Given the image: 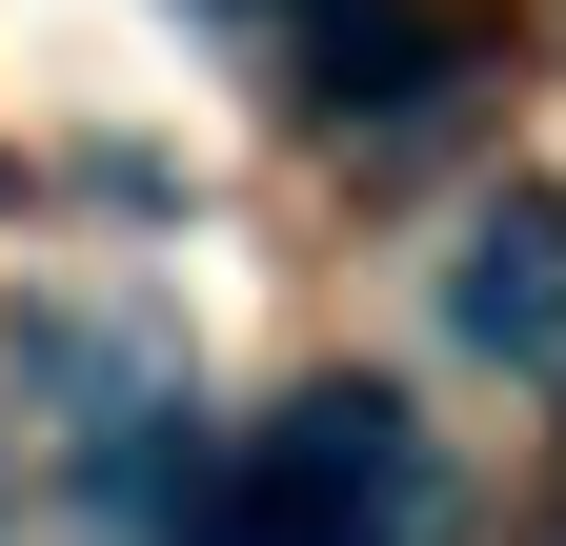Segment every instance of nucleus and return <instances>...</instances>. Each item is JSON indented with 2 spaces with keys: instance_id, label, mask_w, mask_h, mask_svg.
Instances as JSON below:
<instances>
[{
  "instance_id": "nucleus-1",
  "label": "nucleus",
  "mask_w": 566,
  "mask_h": 546,
  "mask_svg": "<svg viewBox=\"0 0 566 546\" xmlns=\"http://www.w3.org/2000/svg\"><path fill=\"white\" fill-rule=\"evenodd\" d=\"M142 546H446V465L385 385H283L243 445H202Z\"/></svg>"
},
{
  "instance_id": "nucleus-2",
  "label": "nucleus",
  "mask_w": 566,
  "mask_h": 546,
  "mask_svg": "<svg viewBox=\"0 0 566 546\" xmlns=\"http://www.w3.org/2000/svg\"><path fill=\"white\" fill-rule=\"evenodd\" d=\"M446 324H465L485 365L566 385V202H485V223H465V263H446Z\"/></svg>"
},
{
  "instance_id": "nucleus-3",
  "label": "nucleus",
  "mask_w": 566,
  "mask_h": 546,
  "mask_svg": "<svg viewBox=\"0 0 566 546\" xmlns=\"http://www.w3.org/2000/svg\"><path fill=\"white\" fill-rule=\"evenodd\" d=\"M202 21H283V41H304V0H202Z\"/></svg>"
}]
</instances>
